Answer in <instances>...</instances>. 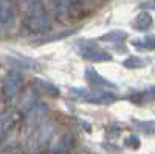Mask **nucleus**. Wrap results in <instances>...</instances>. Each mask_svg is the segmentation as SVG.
Masks as SVG:
<instances>
[{
  "instance_id": "obj_3",
  "label": "nucleus",
  "mask_w": 155,
  "mask_h": 154,
  "mask_svg": "<svg viewBox=\"0 0 155 154\" xmlns=\"http://www.w3.org/2000/svg\"><path fill=\"white\" fill-rule=\"evenodd\" d=\"M23 84V76L20 72L17 70H9L2 83V97L5 101H11L14 100L19 94H20V89Z\"/></svg>"
},
{
  "instance_id": "obj_7",
  "label": "nucleus",
  "mask_w": 155,
  "mask_h": 154,
  "mask_svg": "<svg viewBox=\"0 0 155 154\" xmlns=\"http://www.w3.org/2000/svg\"><path fill=\"white\" fill-rule=\"evenodd\" d=\"M16 17V0H0V28H9Z\"/></svg>"
},
{
  "instance_id": "obj_17",
  "label": "nucleus",
  "mask_w": 155,
  "mask_h": 154,
  "mask_svg": "<svg viewBox=\"0 0 155 154\" xmlns=\"http://www.w3.org/2000/svg\"><path fill=\"white\" fill-rule=\"evenodd\" d=\"M135 126L140 132L144 134H155V120H146V121H135Z\"/></svg>"
},
{
  "instance_id": "obj_15",
  "label": "nucleus",
  "mask_w": 155,
  "mask_h": 154,
  "mask_svg": "<svg viewBox=\"0 0 155 154\" xmlns=\"http://www.w3.org/2000/svg\"><path fill=\"white\" fill-rule=\"evenodd\" d=\"M132 45L140 50H155V36H144L140 39H134Z\"/></svg>"
},
{
  "instance_id": "obj_11",
  "label": "nucleus",
  "mask_w": 155,
  "mask_h": 154,
  "mask_svg": "<svg viewBox=\"0 0 155 154\" xmlns=\"http://www.w3.org/2000/svg\"><path fill=\"white\" fill-rule=\"evenodd\" d=\"M36 89L33 91V89H27L25 92H22V95H20V100H19V112H28L36 103H37V100H36Z\"/></svg>"
},
{
  "instance_id": "obj_5",
  "label": "nucleus",
  "mask_w": 155,
  "mask_h": 154,
  "mask_svg": "<svg viewBox=\"0 0 155 154\" xmlns=\"http://www.w3.org/2000/svg\"><path fill=\"white\" fill-rule=\"evenodd\" d=\"M22 118L17 109H6L0 112V140H3Z\"/></svg>"
},
{
  "instance_id": "obj_4",
  "label": "nucleus",
  "mask_w": 155,
  "mask_h": 154,
  "mask_svg": "<svg viewBox=\"0 0 155 154\" xmlns=\"http://www.w3.org/2000/svg\"><path fill=\"white\" fill-rule=\"evenodd\" d=\"M54 132V128L53 125L50 123H42L39 125L37 128H34V131L28 140V145H30V149L31 151H39L42 149L44 146H47V143L50 142L51 135Z\"/></svg>"
},
{
  "instance_id": "obj_8",
  "label": "nucleus",
  "mask_w": 155,
  "mask_h": 154,
  "mask_svg": "<svg viewBox=\"0 0 155 154\" xmlns=\"http://www.w3.org/2000/svg\"><path fill=\"white\" fill-rule=\"evenodd\" d=\"M127 100L137 106H144L155 101V86H149L141 91H132L127 95Z\"/></svg>"
},
{
  "instance_id": "obj_12",
  "label": "nucleus",
  "mask_w": 155,
  "mask_h": 154,
  "mask_svg": "<svg viewBox=\"0 0 155 154\" xmlns=\"http://www.w3.org/2000/svg\"><path fill=\"white\" fill-rule=\"evenodd\" d=\"M71 143H73L71 134H64V135L58 140V142L50 148V154H65V152L70 149Z\"/></svg>"
},
{
  "instance_id": "obj_2",
  "label": "nucleus",
  "mask_w": 155,
  "mask_h": 154,
  "mask_svg": "<svg viewBox=\"0 0 155 154\" xmlns=\"http://www.w3.org/2000/svg\"><path fill=\"white\" fill-rule=\"evenodd\" d=\"M76 48L82 59L90 62H106L112 61V55L104 48H101L95 41H78Z\"/></svg>"
},
{
  "instance_id": "obj_19",
  "label": "nucleus",
  "mask_w": 155,
  "mask_h": 154,
  "mask_svg": "<svg viewBox=\"0 0 155 154\" xmlns=\"http://www.w3.org/2000/svg\"><path fill=\"white\" fill-rule=\"evenodd\" d=\"M74 30H67V31H62V33H56L53 36H45L44 39L39 41V44H48V42H53V41H61V39H65L67 36L73 34Z\"/></svg>"
},
{
  "instance_id": "obj_1",
  "label": "nucleus",
  "mask_w": 155,
  "mask_h": 154,
  "mask_svg": "<svg viewBox=\"0 0 155 154\" xmlns=\"http://www.w3.org/2000/svg\"><path fill=\"white\" fill-rule=\"evenodd\" d=\"M23 27L30 33H37V34L51 31V20L47 14L45 6L39 0H34V2L30 3L27 12L23 16Z\"/></svg>"
},
{
  "instance_id": "obj_9",
  "label": "nucleus",
  "mask_w": 155,
  "mask_h": 154,
  "mask_svg": "<svg viewBox=\"0 0 155 154\" xmlns=\"http://www.w3.org/2000/svg\"><path fill=\"white\" fill-rule=\"evenodd\" d=\"M47 114V106L44 104V103H36V104L27 112V117H25V120H27V123L33 128H37L39 125H42V120L45 117Z\"/></svg>"
},
{
  "instance_id": "obj_20",
  "label": "nucleus",
  "mask_w": 155,
  "mask_h": 154,
  "mask_svg": "<svg viewBox=\"0 0 155 154\" xmlns=\"http://www.w3.org/2000/svg\"><path fill=\"white\" fill-rule=\"evenodd\" d=\"M124 145L126 146H129V148H138L140 146V139L137 137V135H129L126 140H124Z\"/></svg>"
},
{
  "instance_id": "obj_6",
  "label": "nucleus",
  "mask_w": 155,
  "mask_h": 154,
  "mask_svg": "<svg viewBox=\"0 0 155 154\" xmlns=\"http://www.w3.org/2000/svg\"><path fill=\"white\" fill-rule=\"evenodd\" d=\"M85 103L90 104H99V106H109L118 100L112 91H102V89H96V91H88L87 95L82 98Z\"/></svg>"
},
{
  "instance_id": "obj_10",
  "label": "nucleus",
  "mask_w": 155,
  "mask_h": 154,
  "mask_svg": "<svg viewBox=\"0 0 155 154\" xmlns=\"http://www.w3.org/2000/svg\"><path fill=\"white\" fill-rule=\"evenodd\" d=\"M85 78L92 83L93 86H96V87H106V89H115V87H116L112 81L106 80L104 76H101V75H99L95 69H92V67H88V69L85 70Z\"/></svg>"
},
{
  "instance_id": "obj_14",
  "label": "nucleus",
  "mask_w": 155,
  "mask_h": 154,
  "mask_svg": "<svg viewBox=\"0 0 155 154\" xmlns=\"http://www.w3.org/2000/svg\"><path fill=\"white\" fill-rule=\"evenodd\" d=\"M129 34L123 30H112L106 34H102L99 37V41H106V42H112V44H116V42H123L124 39H127Z\"/></svg>"
},
{
  "instance_id": "obj_18",
  "label": "nucleus",
  "mask_w": 155,
  "mask_h": 154,
  "mask_svg": "<svg viewBox=\"0 0 155 154\" xmlns=\"http://www.w3.org/2000/svg\"><path fill=\"white\" fill-rule=\"evenodd\" d=\"M144 66V61L138 56H129L123 61V67L126 69H141Z\"/></svg>"
},
{
  "instance_id": "obj_16",
  "label": "nucleus",
  "mask_w": 155,
  "mask_h": 154,
  "mask_svg": "<svg viewBox=\"0 0 155 154\" xmlns=\"http://www.w3.org/2000/svg\"><path fill=\"white\" fill-rule=\"evenodd\" d=\"M34 87L41 89V91H45V94H48L50 97H59V94H61L59 89H58L56 86L50 84V83H47V81H44V80H41V78L34 80Z\"/></svg>"
},
{
  "instance_id": "obj_21",
  "label": "nucleus",
  "mask_w": 155,
  "mask_h": 154,
  "mask_svg": "<svg viewBox=\"0 0 155 154\" xmlns=\"http://www.w3.org/2000/svg\"><path fill=\"white\" fill-rule=\"evenodd\" d=\"M141 8L143 9H155V0H147V2L141 3Z\"/></svg>"
},
{
  "instance_id": "obj_13",
  "label": "nucleus",
  "mask_w": 155,
  "mask_h": 154,
  "mask_svg": "<svg viewBox=\"0 0 155 154\" xmlns=\"http://www.w3.org/2000/svg\"><path fill=\"white\" fill-rule=\"evenodd\" d=\"M134 28L138 30V31H146L152 27V17L147 11H141L140 14L135 17V20L132 22Z\"/></svg>"
}]
</instances>
